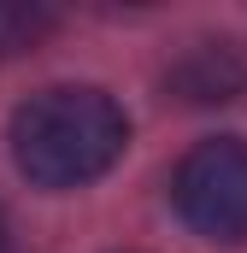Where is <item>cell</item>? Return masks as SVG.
<instances>
[{
    "instance_id": "5b68a950",
    "label": "cell",
    "mask_w": 247,
    "mask_h": 253,
    "mask_svg": "<svg viewBox=\"0 0 247 253\" xmlns=\"http://www.w3.org/2000/svg\"><path fill=\"white\" fill-rule=\"evenodd\" d=\"M0 253H6V224H0Z\"/></svg>"
},
{
    "instance_id": "3957f363",
    "label": "cell",
    "mask_w": 247,
    "mask_h": 253,
    "mask_svg": "<svg viewBox=\"0 0 247 253\" xmlns=\"http://www.w3.org/2000/svg\"><path fill=\"white\" fill-rule=\"evenodd\" d=\"M242 83H247V71H242V59H236L224 42H200V47L171 71V88H177L183 100H236Z\"/></svg>"
},
{
    "instance_id": "277c9868",
    "label": "cell",
    "mask_w": 247,
    "mask_h": 253,
    "mask_svg": "<svg viewBox=\"0 0 247 253\" xmlns=\"http://www.w3.org/2000/svg\"><path fill=\"white\" fill-rule=\"evenodd\" d=\"M59 12L53 6H24V0H0V59H18L30 47H41L53 36Z\"/></svg>"
},
{
    "instance_id": "7a4b0ae2",
    "label": "cell",
    "mask_w": 247,
    "mask_h": 253,
    "mask_svg": "<svg viewBox=\"0 0 247 253\" xmlns=\"http://www.w3.org/2000/svg\"><path fill=\"white\" fill-rule=\"evenodd\" d=\"M183 224L206 242H247V141H200L171 177Z\"/></svg>"
},
{
    "instance_id": "6da1fadb",
    "label": "cell",
    "mask_w": 247,
    "mask_h": 253,
    "mask_svg": "<svg viewBox=\"0 0 247 253\" xmlns=\"http://www.w3.org/2000/svg\"><path fill=\"white\" fill-rule=\"evenodd\" d=\"M129 147V118L100 88H41L12 112V159L36 189H82Z\"/></svg>"
}]
</instances>
